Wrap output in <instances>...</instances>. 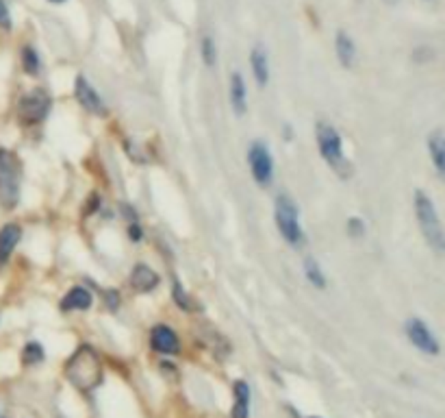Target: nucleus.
Masks as SVG:
<instances>
[{"label": "nucleus", "mask_w": 445, "mask_h": 418, "mask_svg": "<svg viewBox=\"0 0 445 418\" xmlns=\"http://www.w3.org/2000/svg\"><path fill=\"white\" fill-rule=\"evenodd\" d=\"M415 216L419 222L421 235L426 237L428 246H430L437 255H445V229L437 216V209L433 199L426 194L424 190H415Z\"/></svg>", "instance_id": "nucleus-3"}, {"label": "nucleus", "mask_w": 445, "mask_h": 418, "mask_svg": "<svg viewBox=\"0 0 445 418\" xmlns=\"http://www.w3.org/2000/svg\"><path fill=\"white\" fill-rule=\"evenodd\" d=\"M51 3H55V5H59V3H65V0H51Z\"/></svg>", "instance_id": "nucleus-27"}, {"label": "nucleus", "mask_w": 445, "mask_h": 418, "mask_svg": "<svg viewBox=\"0 0 445 418\" xmlns=\"http://www.w3.org/2000/svg\"><path fill=\"white\" fill-rule=\"evenodd\" d=\"M22 68L26 74L30 76H37L40 74V68H42V59L37 55V51L33 46H24L22 48Z\"/></svg>", "instance_id": "nucleus-20"}, {"label": "nucleus", "mask_w": 445, "mask_h": 418, "mask_svg": "<svg viewBox=\"0 0 445 418\" xmlns=\"http://www.w3.org/2000/svg\"><path fill=\"white\" fill-rule=\"evenodd\" d=\"M274 218H276V227L278 233L283 235L287 244L300 249L304 242V231L300 224V212L295 201L287 194H278L274 201Z\"/></svg>", "instance_id": "nucleus-4"}, {"label": "nucleus", "mask_w": 445, "mask_h": 418, "mask_svg": "<svg viewBox=\"0 0 445 418\" xmlns=\"http://www.w3.org/2000/svg\"><path fill=\"white\" fill-rule=\"evenodd\" d=\"M51 111V96L44 90H33L18 103V118L22 124H40Z\"/></svg>", "instance_id": "nucleus-7"}, {"label": "nucleus", "mask_w": 445, "mask_h": 418, "mask_svg": "<svg viewBox=\"0 0 445 418\" xmlns=\"http://www.w3.org/2000/svg\"><path fill=\"white\" fill-rule=\"evenodd\" d=\"M74 96H76V101L83 105V109L89 111V114H94V116L107 114L105 101L101 99V94L96 92V87L87 81L83 74H78L76 81H74Z\"/></svg>", "instance_id": "nucleus-9"}, {"label": "nucleus", "mask_w": 445, "mask_h": 418, "mask_svg": "<svg viewBox=\"0 0 445 418\" xmlns=\"http://www.w3.org/2000/svg\"><path fill=\"white\" fill-rule=\"evenodd\" d=\"M428 151H430V159L437 174L445 181V133L443 131H435L428 135Z\"/></svg>", "instance_id": "nucleus-17"}, {"label": "nucleus", "mask_w": 445, "mask_h": 418, "mask_svg": "<svg viewBox=\"0 0 445 418\" xmlns=\"http://www.w3.org/2000/svg\"><path fill=\"white\" fill-rule=\"evenodd\" d=\"M150 346L157 353H163V356H176L180 351V340L172 327L168 325H157L150 331Z\"/></svg>", "instance_id": "nucleus-10"}, {"label": "nucleus", "mask_w": 445, "mask_h": 418, "mask_svg": "<svg viewBox=\"0 0 445 418\" xmlns=\"http://www.w3.org/2000/svg\"><path fill=\"white\" fill-rule=\"evenodd\" d=\"M20 237H22V229L15 222H9L0 229V266H5L9 262L11 253L20 242Z\"/></svg>", "instance_id": "nucleus-15"}, {"label": "nucleus", "mask_w": 445, "mask_h": 418, "mask_svg": "<svg viewBox=\"0 0 445 418\" xmlns=\"http://www.w3.org/2000/svg\"><path fill=\"white\" fill-rule=\"evenodd\" d=\"M304 275L313 287H317V290H324L326 287V275H324V270H322V266L315 257H306L304 260Z\"/></svg>", "instance_id": "nucleus-19"}, {"label": "nucleus", "mask_w": 445, "mask_h": 418, "mask_svg": "<svg viewBox=\"0 0 445 418\" xmlns=\"http://www.w3.org/2000/svg\"><path fill=\"white\" fill-rule=\"evenodd\" d=\"M128 235H130V240H135V242H139V240H141V227H139L137 220L128 224Z\"/></svg>", "instance_id": "nucleus-26"}, {"label": "nucleus", "mask_w": 445, "mask_h": 418, "mask_svg": "<svg viewBox=\"0 0 445 418\" xmlns=\"http://www.w3.org/2000/svg\"><path fill=\"white\" fill-rule=\"evenodd\" d=\"M0 26L3 28H11V13L5 0H0Z\"/></svg>", "instance_id": "nucleus-25"}, {"label": "nucleus", "mask_w": 445, "mask_h": 418, "mask_svg": "<svg viewBox=\"0 0 445 418\" xmlns=\"http://www.w3.org/2000/svg\"><path fill=\"white\" fill-rule=\"evenodd\" d=\"M42 360H44V349H42V344L28 342V344L24 346V351H22V362L28 364V366H33V364H40Z\"/></svg>", "instance_id": "nucleus-22"}, {"label": "nucleus", "mask_w": 445, "mask_h": 418, "mask_svg": "<svg viewBox=\"0 0 445 418\" xmlns=\"http://www.w3.org/2000/svg\"><path fill=\"white\" fill-rule=\"evenodd\" d=\"M235 406L233 418H250V388L243 379L235 381Z\"/></svg>", "instance_id": "nucleus-18"}, {"label": "nucleus", "mask_w": 445, "mask_h": 418, "mask_svg": "<svg viewBox=\"0 0 445 418\" xmlns=\"http://www.w3.org/2000/svg\"><path fill=\"white\" fill-rule=\"evenodd\" d=\"M248 166L252 172V179L268 187L274 179V157L270 153V149L263 142H252L248 149Z\"/></svg>", "instance_id": "nucleus-6"}, {"label": "nucleus", "mask_w": 445, "mask_h": 418, "mask_svg": "<svg viewBox=\"0 0 445 418\" xmlns=\"http://www.w3.org/2000/svg\"><path fill=\"white\" fill-rule=\"evenodd\" d=\"M200 55H202V61L207 68H213L218 63V46H216V40L211 35H204L202 42H200Z\"/></svg>", "instance_id": "nucleus-21"}, {"label": "nucleus", "mask_w": 445, "mask_h": 418, "mask_svg": "<svg viewBox=\"0 0 445 418\" xmlns=\"http://www.w3.org/2000/svg\"><path fill=\"white\" fill-rule=\"evenodd\" d=\"M228 99L230 107H233L235 116H243L248 111V87H245V78L241 72H233L228 81Z\"/></svg>", "instance_id": "nucleus-11"}, {"label": "nucleus", "mask_w": 445, "mask_h": 418, "mask_svg": "<svg viewBox=\"0 0 445 418\" xmlns=\"http://www.w3.org/2000/svg\"><path fill=\"white\" fill-rule=\"evenodd\" d=\"M315 142H317V151H320L324 162L337 172V176L348 179V176L352 174V164L348 162V157H345L343 140H341V133L337 131V128L331 122L317 120Z\"/></svg>", "instance_id": "nucleus-2"}, {"label": "nucleus", "mask_w": 445, "mask_h": 418, "mask_svg": "<svg viewBox=\"0 0 445 418\" xmlns=\"http://www.w3.org/2000/svg\"><path fill=\"white\" fill-rule=\"evenodd\" d=\"M335 53H337V59L343 68H354L356 63V46L352 42V37L345 33V31H337L335 35Z\"/></svg>", "instance_id": "nucleus-16"}, {"label": "nucleus", "mask_w": 445, "mask_h": 418, "mask_svg": "<svg viewBox=\"0 0 445 418\" xmlns=\"http://www.w3.org/2000/svg\"><path fill=\"white\" fill-rule=\"evenodd\" d=\"M348 233L352 237H360L363 233H365V224H363L360 218H350L348 220Z\"/></svg>", "instance_id": "nucleus-24"}, {"label": "nucleus", "mask_w": 445, "mask_h": 418, "mask_svg": "<svg viewBox=\"0 0 445 418\" xmlns=\"http://www.w3.org/2000/svg\"><path fill=\"white\" fill-rule=\"evenodd\" d=\"M404 331H406V337L410 340L415 349H419L421 353H428V356H437L441 351L437 337L433 335L430 327H428L421 318H408L406 325H404Z\"/></svg>", "instance_id": "nucleus-8"}, {"label": "nucleus", "mask_w": 445, "mask_h": 418, "mask_svg": "<svg viewBox=\"0 0 445 418\" xmlns=\"http://www.w3.org/2000/svg\"><path fill=\"white\" fill-rule=\"evenodd\" d=\"M174 303L178 305L180 310H185V312H191V310H198V305L191 301V296L180 287V283L174 285Z\"/></svg>", "instance_id": "nucleus-23"}, {"label": "nucleus", "mask_w": 445, "mask_h": 418, "mask_svg": "<svg viewBox=\"0 0 445 418\" xmlns=\"http://www.w3.org/2000/svg\"><path fill=\"white\" fill-rule=\"evenodd\" d=\"M130 285H133V290H137L141 294H148L159 285V275L150 266L137 264L133 270H130Z\"/></svg>", "instance_id": "nucleus-14"}, {"label": "nucleus", "mask_w": 445, "mask_h": 418, "mask_svg": "<svg viewBox=\"0 0 445 418\" xmlns=\"http://www.w3.org/2000/svg\"><path fill=\"white\" fill-rule=\"evenodd\" d=\"M63 373H65V377H68V381L74 385V388L83 390V392H91L103 381L101 356H98V353L87 344L78 346L70 356V360L65 362Z\"/></svg>", "instance_id": "nucleus-1"}, {"label": "nucleus", "mask_w": 445, "mask_h": 418, "mask_svg": "<svg viewBox=\"0 0 445 418\" xmlns=\"http://www.w3.org/2000/svg\"><path fill=\"white\" fill-rule=\"evenodd\" d=\"M311 418H320V416H311Z\"/></svg>", "instance_id": "nucleus-28"}, {"label": "nucleus", "mask_w": 445, "mask_h": 418, "mask_svg": "<svg viewBox=\"0 0 445 418\" xmlns=\"http://www.w3.org/2000/svg\"><path fill=\"white\" fill-rule=\"evenodd\" d=\"M20 199V164L13 153L0 149V205L13 209Z\"/></svg>", "instance_id": "nucleus-5"}, {"label": "nucleus", "mask_w": 445, "mask_h": 418, "mask_svg": "<svg viewBox=\"0 0 445 418\" xmlns=\"http://www.w3.org/2000/svg\"><path fill=\"white\" fill-rule=\"evenodd\" d=\"M250 70H252L254 81L261 87H265L270 83V55L263 44H256L250 51Z\"/></svg>", "instance_id": "nucleus-13"}, {"label": "nucleus", "mask_w": 445, "mask_h": 418, "mask_svg": "<svg viewBox=\"0 0 445 418\" xmlns=\"http://www.w3.org/2000/svg\"><path fill=\"white\" fill-rule=\"evenodd\" d=\"M91 303H94V294L87 290V287L74 285L65 292V296L59 303V308H61V312H85L91 308Z\"/></svg>", "instance_id": "nucleus-12"}]
</instances>
